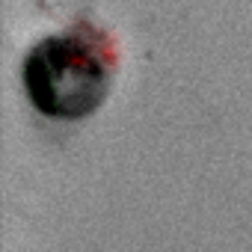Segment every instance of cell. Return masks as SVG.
<instances>
[{"mask_svg": "<svg viewBox=\"0 0 252 252\" xmlns=\"http://www.w3.org/2000/svg\"><path fill=\"white\" fill-rule=\"evenodd\" d=\"M119 63V42L107 27L74 21L27 51L21 63V86L42 116L77 122L104 107Z\"/></svg>", "mask_w": 252, "mask_h": 252, "instance_id": "cell-1", "label": "cell"}]
</instances>
